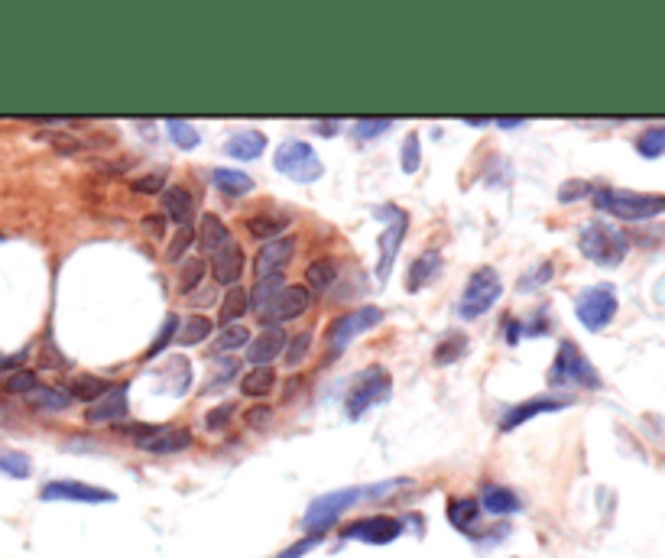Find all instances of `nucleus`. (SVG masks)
<instances>
[{"mask_svg": "<svg viewBox=\"0 0 665 558\" xmlns=\"http://www.w3.org/2000/svg\"><path fill=\"white\" fill-rule=\"evenodd\" d=\"M409 487L406 477H390V481H380V484H361V487H341V490H331V494L312 500V507L305 510L302 516V526L309 529V536H322L331 523H338L344 513L357 503L364 500H390V494L396 490Z\"/></svg>", "mask_w": 665, "mask_h": 558, "instance_id": "obj_1", "label": "nucleus"}, {"mask_svg": "<svg viewBox=\"0 0 665 558\" xmlns=\"http://www.w3.org/2000/svg\"><path fill=\"white\" fill-rule=\"evenodd\" d=\"M594 208L607 211L620 221H646V218H659L665 215V195L656 192H630V189H594Z\"/></svg>", "mask_w": 665, "mask_h": 558, "instance_id": "obj_2", "label": "nucleus"}, {"mask_svg": "<svg viewBox=\"0 0 665 558\" xmlns=\"http://www.w3.org/2000/svg\"><path fill=\"white\" fill-rule=\"evenodd\" d=\"M578 250L597 267H620L630 254V237L614 224L591 221L578 234Z\"/></svg>", "mask_w": 665, "mask_h": 558, "instance_id": "obj_3", "label": "nucleus"}, {"mask_svg": "<svg viewBox=\"0 0 665 558\" xmlns=\"http://www.w3.org/2000/svg\"><path fill=\"white\" fill-rule=\"evenodd\" d=\"M601 374L597 367L581 354L575 341H562L558 344V354L549 370V387H584V390H601Z\"/></svg>", "mask_w": 665, "mask_h": 558, "instance_id": "obj_4", "label": "nucleus"}, {"mask_svg": "<svg viewBox=\"0 0 665 558\" xmlns=\"http://www.w3.org/2000/svg\"><path fill=\"white\" fill-rule=\"evenodd\" d=\"M390 390H393L390 370H383V367H367V370H361V374H357L354 383H351L348 400H344V416H348L351 422H357L370 406L387 403V400H390Z\"/></svg>", "mask_w": 665, "mask_h": 558, "instance_id": "obj_5", "label": "nucleus"}, {"mask_svg": "<svg viewBox=\"0 0 665 558\" xmlns=\"http://www.w3.org/2000/svg\"><path fill=\"white\" fill-rule=\"evenodd\" d=\"M503 296V283H500V273L494 267H481L468 276V286L461 292V302H458V312L464 322H474V318L487 315L494 305L500 302Z\"/></svg>", "mask_w": 665, "mask_h": 558, "instance_id": "obj_6", "label": "nucleus"}, {"mask_svg": "<svg viewBox=\"0 0 665 558\" xmlns=\"http://www.w3.org/2000/svg\"><path fill=\"white\" fill-rule=\"evenodd\" d=\"M273 166H276V172H283L286 179L299 182V185H312V182L322 179V172H325L322 159H318V153L305 140L279 143Z\"/></svg>", "mask_w": 665, "mask_h": 558, "instance_id": "obj_7", "label": "nucleus"}, {"mask_svg": "<svg viewBox=\"0 0 665 558\" xmlns=\"http://www.w3.org/2000/svg\"><path fill=\"white\" fill-rule=\"evenodd\" d=\"M383 318H387V312H383L380 305H364V309L338 315L335 322L328 325V351H331V357H338V354L348 351V344L357 335H364V331L383 325Z\"/></svg>", "mask_w": 665, "mask_h": 558, "instance_id": "obj_8", "label": "nucleus"}, {"mask_svg": "<svg viewBox=\"0 0 665 558\" xmlns=\"http://www.w3.org/2000/svg\"><path fill=\"white\" fill-rule=\"evenodd\" d=\"M575 315H578V322L588 331H604L610 322H614V315H617V292H614V286L601 283V286L584 289L581 296L575 299Z\"/></svg>", "mask_w": 665, "mask_h": 558, "instance_id": "obj_9", "label": "nucleus"}, {"mask_svg": "<svg viewBox=\"0 0 665 558\" xmlns=\"http://www.w3.org/2000/svg\"><path fill=\"white\" fill-rule=\"evenodd\" d=\"M377 218L387 221V231H383V237H380V263H377V279L380 283H387L393 273V260H396L399 247H403V237L409 231V218H406V211H399L396 205H380Z\"/></svg>", "mask_w": 665, "mask_h": 558, "instance_id": "obj_10", "label": "nucleus"}, {"mask_svg": "<svg viewBox=\"0 0 665 558\" xmlns=\"http://www.w3.org/2000/svg\"><path fill=\"white\" fill-rule=\"evenodd\" d=\"M39 500L46 503H114L117 494L108 487L82 484V481H49L39 490Z\"/></svg>", "mask_w": 665, "mask_h": 558, "instance_id": "obj_11", "label": "nucleus"}, {"mask_svg": "<svg viewBox=\"0 0 665 558\" xmlns=\"http://www.w3.org/2000/svg\"><path fill=\"white\" fill-rule=\"evenodd\" d=\"M403 536V523L393 516H367V520H354L341 529V539H357L367 546H390Z\"/></svg>", "mask_w": 665, "mask_h": 558, "instance_id": "obj_12", "label": "nucleus"}, {"mask_svg": "<svg viewBox=\"0 0 665 558\" xmlns=\"http://www.w3.org/2000/svg\"><path fill=\"white\" fill-rule=\"evenodd\" d=\"M312 305V292L305 286H286L279 292V299L273 302V309L260 315L266 328H279V322H292V318H299L309 312Z\"/></svg>", "mask_w": 665, "mask_h": 558, "instance_id": "obj_13", "label": "nucleus"}, {"mask_svg": "<svg viewBox=\"0 0 665 558\" xmlns=\"http://www.w3.org/2000/svg\"><path fill=\"white\" fill-rule=\"evenodd\" d=\"M127 383H114V387H108V393H101L95 403L88 406L85 413V422L88 425H104V422H121L127 419Z\"/></svg>", "mask_w": 665, "mask_h": 558, "instance_id": "obj_14", "label": "nucleus"}, {"mask_svg": "<svg viewBox=\"0 0 665 558\" xmlns=\"http://www.w3.org/2000/svg\"><path fill=\"white\" fill-rule=\"evenodd\" d=\"M565 406H568V400H555V396H532V400H526V403L513 406V409L503 413L500 432H513V429H520L523 422L536 419L542 413H558V409H565Z\"/></svg>", "mask_w": 665, "mask_h": 558, "instance_id": "obj_15", "label": "nucleus"}, {"mask_svg": "<svg viewBox=\"0 0 665 558\" xmlns=\"http://www.w3.org/2000/svg\"><path fill=\"white\" fill-rule=\"evenodd\" d=\"M244 270H247V257L234 241L228 247H221L218 254L211 257V276H215L218 286H228V289L237 286V279L244 276Z\"/></svg>", "mask_w": 665, "mask_h": 558, "instance_id": "obj_16", "label": "nucleus"}, {"mask_svg": "<svg viewBox=\"0 0 665 558\" xmlns=\"http://www.w3.org/2000/svg\"><path fill=\"white\" fill-rule=\"evenodd\" d=\"M192 445V432L189 429H176V425H159V429L143 438V442L137 445L140 451H150V455H179V451H185Z\"/></svg>", "mask_w": 665, "mask_h": 558, "instance_id": "obj_17", "label": "nucleus"}, {"mask_svg": "<svg viewBox=\"0 0 665 558\" xmlns=\"http://www.w3.org/2000/svg\"><path fill=\"white\" fill-rule=\"evenodd\" d=\"M292 250H296V237H279V241H270L266 244L257 260H254V273L257 279H266V276H276L283 273V267L292 260Z\"/></svg>", "mask_w": 665, "mask_h": 558, "instance_id": "obj_18", "label": "nucleus"}, {"mask_svg": "<svg viewBox=\"0 0 665 558\" xmlns=\"http://www.w3.org/2000/svg\"><path fill=\"white\" fill-rule=\"evenodd\" d=\"M286 331L283 328H266L260 335L247 344V364L250 367H270L273 357H279V351L286 348Z\"/></svg>", "mask_w": 665, "mask_h": 558, "instance_id": "obj_19", "label": "nucleus"}, {"mask_svg": "<svg viewBox=\"0 0 665 558\" xmlns=\"http://www.w3.org/2000/svg\"><path fill=\"white\" fill-rule=\"evenodd\" d=\"M159 202H163V215H166L169 221H176L179 228H192L195 202H192V195L182 189V185H169Z\"/></svg>", "mask_w": 665, "mask_h": 558, "instance_id": "obj_20", "label": "nucleus"}, {"mask_svg": "<svg viewBox=\"0 0 665 558\" xmlns=\"http://www.w3.org/2000/svg\"><path fill=\"white\" fill-rule=\"evenodd\" d=\"M195 241L202 244L205 254L215 257L221 247H228V244H231V231H228V224H224L218 215H202V224H198Z\"/></svg>", "mask_w": 665, "mask_h": 558, "instance_id": "obj_21", "label": "nucleus"}, {"mask_svg": "<svg viewBox=\"0 0 665 558\" xmlns=\"http://www.w3.org/2000/svg\"><path fill=\"white\" fill-rule=\"evenodd\" d=\"M481 510H487V513H494V516H510V513H516L523 507V500L513 494L510 487H500V484H490V487H484V494H481Z\"/></svg>", "mask_w": 665, "mask_h": 558, "instance_id": "obj_22", "label": "nucleus"}, {"mask_svg": "<svg viewBox=\"0 0 665 558\" xmlns=\"http://www.w3.org/2000/svg\"><path fill=\"white\" fill-rule=\"evenodd\" d=\"M448 523L461 529V533H474V526L481 523V503L474 497H451L448 500Z\"/></svg>", "mask_w": 665, "mask_h": 558, "instance_id": "obj_23", "label": "nucleus"}, {"mask_svg": "<svg viewBox=\"0 0 665 558\" xmlns=\"http://www.w3.org/2000/svg\"><path fill=\"white\" fill-rule=\"evenodd\" d=\"M247 234L254 237V241H279V237H286V228H289V215H254L244 221Z\"/></svg>", "mask_w": 665, "mask_h": 558, "instance_id": "obj_24", "label": "nucleus"}, {"mask_svg": "<svg viewBox=\"0 0 665 558\" xmlns=\"http://www.w3.org/2000/svg\"><path fill=\"white\" fill-rule=\"evenodd\" d=\"M266 150V134L260 130H237V134L228 140V156L241 159V163H250Z\"/></svg>", "mask_w": 665, "mask_h": 558, "instance_id": "obj_25", "label": "nucleus"}, {"mask_svg": "<svg viewBox=\"0 0 665 558\" xmlns=\"http://www.w3.org/2000/svg\"><path fill=\"white\" fill-rule=\"evenodd\" d=\"M26 403L39 409V413H62V409H69L72 396L59 387H43V383H36V387L26 393Z\"/></svg>", "mask_w": 665, "mask_h": 558, "instance_id": "obj_26", "label": "nucleus"}, {"mask_svg": "<svg viewBox=\"0 0 665 558\" xmlns=\"http://www.w3.org/2000/svg\"><path fill=\"white\" fill-rule=\"evenodd\" d=\"M211 185L228 198H241L247 192H254V179L241 169H215L211 172Z\"/></svg>", "mask_w": 665, "mask_h": 558, "instance_id": "obj_27", "label": "nucleus"}, {"mask_svg": "<svg viewBox=\"0 0 665 558\" xmlns=\"http://www.w3.org/2000/svg\"><path fill=\"white\" fill-rule=\"evenodd\" d=\"M192 383V370H189V361L185 357H176V361H169L163 370H159V390L163 393H172V396H182L189 390Z\"/></svg>", "mask_w": 665, "mask_h": 558, "instance_id": "obj_28", "label": "nucleus"}, {"mask_svg": "<svg viewBox=\"0 0 665 558\" xmlns=\"http://www.w3.org/2000/svg\"><path fill=\"white\" fill-rule=\"evenodd\" d=\"M52 146L62 156H75V153H91V150H104L111 146V137H82V134H52Z\"/></svg>", "mask_w": 665, "mask_h": 558, "instance_id": "obj_29", "label": "nucleus"}, {"mask_svg": "<svg viewBox=\"0 0 665 558\" xmlns=\"http://www.w3.org/2000/svg\"><path fill=\"white\" fill-rule=\"evenodd\" d=\"M273 387H276V370L273 367H254L241 380V393L250 396V400H263V396L273 393Z\"/></svg>", "mask_w": 665, "mask_h": 558, "instance_id": "obj_30", "label": "nucleus"}, {"mask_svg": "<svg viewBox=\"0 0 665 558\" xmlns=\"http://www.w3.org/2000/svg\"><path fill=\"white\" fill-rule=\"evenodd\" d=\"M283 289H286L283 273L266 276V279H257L254 296H250V305H254V312H270V309H273V302L279 299V292H283Z\"/></svg>", "mask_w": 665, "mask_h": 558, "instance_id": "obj_31", "label": "nucleus"}, {"mask_svg": "<svg viewBox=\"0 0 665 558\" xmlns=\"http://www.w3.org/2000/svg\"><path fill=\"white\" fill-rule=\"evenodd\" d=\"M335 279H338V263L328 257L309 263V270H305V283H309V289H315V292H328L331 286H335Z\"/></svg>", "mask_w": 665, "mask_h": 558, "instance_id": "obj_32", "label": "nucleus"}, {"mask_svg": "<svg viewBox=\"0 0 665 558\" xmlns=\"http://www.w3.org/2000/svg\"><path fill=\"white\" fill-rule=\"evenodd\" d=\"M438 263H442V257L435 254V250H429V254H422L416 263L409 267V273H406V286H409V292H419L429 279L438 273Z\"/></svg>", "mask_w": 665, "mask_h": 558, "instance_id": "obj_33", "label": "nucleus"}, {"mask_svg": "<svg viewBox=\"0 0 665 558\" xmlns=\"http://www.w3.org/2000/svg\"><path fill=\"white\" fill-rule=\"evenodd\" d=\"M108 387H111V383L95 377V374H78L69 383V396H75V400H85V403H95L101 393H108Z\"/></svg>", "mask_w": 665, "mask_h": 558, "instance_id": "obj_34", "label": "nucleus"}, {"mask_svg": "<svg viewBox=\"0 0 665 558\" xmlns=\"http://www.w3.org/2000/svg\"><path fill=\"white\" fill-rule=\"evenodd\" d=\"M247 309H250L247 289H244V286H231V289H228V296H224V302H221V325H224V328L234 325L237 318L247 315Z\"/></svg>", "mask_w": 665, "mask_h": 558, "instance_id": "obj_35", "label": "nucleus"}, {"mask_svg": "<svg viewBox=\"0 0 665 558\" xmlns=\"http://www.w3.org/2000/svg\"><path fill=\"white\" fill-rule=\"evenodd\" d=\"M461 354H468V335H458V331H451V335H445L442 341H438L435 364L448 367V364H455Z\"/></svg>", "mask_w": 665, "mask_h": 558, "instance_id": "obj_36", "label": "nucleus"}, {"mask_svg": "<svg viewBox=\"0 0 665 558\" xmlns=\"http://www.w3.org/2000/svg\"><path fill=\"white\" fill-rule=\"evenodd\" d=\"M0 474L17 477V481H26L33 474V461L23 455V451L13 448H0Z\"/></svg>", "mask_w": 665, "mask_h": 558, "instance_id": "obj_37", "label": "nucleus"}, {"mask_svg": "<svg viewBox=\"0 0 665 558\" xmlns=\"http://www.w3.org/2000/svg\"><path fill=\"white\" fill-rule=\"evenodd\" d=\"M208 335H211V318L208 315H192L189 322L179 328L176 338H179V344H185V348H192V344L208 341Z\"/></svg>", "mask_w": 665, "mask_h": 558, "instance_id": "obj_38", "label": "nucleus"}, {"mask_svg": "<svg viewBox=\"0 0 665 558\" xmlns=\"http://www.w3.org/2000/svg\"><path fill=\"white\" fill-rule=\"evenodd\" d=\"M166 130H169V140L179 146V150H195L198 143H202V134L189 124V121H166Z\"/></svg>", "mask_w": 665, "mask_h": 558, "instance_id": "obj_39", "label": "nucleus"}, {"mask_svg": "<svg viewBox=\"0 0 665 558\" xmlns=\"http://www.w3.org/2000/svg\"><path fill=\"white\" fill-rule=\"evenodd\" d=\"M205 267H208V263H205L202 257H189V260H182V270H179V289H182V292H192V289L202 286V279H205Z\"/></svg>", "mask_w": 665, "mask_h": 558, "instance_id": "obj_40", "label": "nucleus"}, {"mask_svg": "<svg viewBox=\"0 0 665 558\" xmlns=\"http://www.w3.org/2000/svg\"><path fill=\"white\" fill-rule=\"evenodd\" d=\"M636 150H640V156H646V159H659L665 153V127L643 130L640 140H636Z\"/></svg>", "mask_w": 665, "mask_h": 558, "instance_id": "obj_41", "label": "nucleus"}, {"mask_svg": "<svg viewBox=\"0 0 665 558\" xmlns=\"http://www.w3.org/2000/svg\"><path fill=\"white\" fill-rule=\"evenodd\" d=\"M247 344H250V331L244 325H228L218 335L215 351H237V348H247Z\"/></svg>", "mask_w": 665, "mask_h": 558, "instance_id": "obj_42", "label": "nucleus"}, {"mask_svg": "<svg viewBox=\"0 0 665 558\" xmlns=\"http://www.w3.org/2000/svg\"><path fill=\"white\" fill-rule=\"evenodd\" d=\"M176 331H179V322H176V315H166V322H163V328H159V335H156V341L150 344V348H146V361H150V357H159L163 354L166 348L172 341H176Z\"/></svg>", "mask_w": 665, "mask_h": 558, "instance_id": "obj_43", "label": "nucleus"}, {"mask_svg": "<svg viewBox=\"0 0 665 558\" xmlns=\"http://www.w3.org/2000/svg\"><path fill=\"white\" fill-rule=\"evenodd\" d=\"M390 127H393L390 117H361V121H354V137L374 140V137H380V134H387Z\"/></svg>", "mask_w": 665, "mask_h": 558, "instance_id": "obj_44", "label": "nucleus"}, {"mask_svg": "<svg viewBox=\"0 0 665 558\" xmlns=\"http://www.w3.org/2000/svg\"><path fill=\"white\" fill-rule=\"evenodd\" d=\"M192 244H195V228H179L176 237H172L166 247V263H182L185 250H189Z\"/></svg>", "mask_w": 665, "mask_h": 558, "instance_id": "obj_45", "label": "nucleus"}, {"mask_svg": "<svg viewBox=\"0 0 665 558\" xmlns=\"http://www.w3.org/2000/svg\"><path fill=\"white\" fill-rule=\"evenodd\" d=\"M234 377H237V361H231V357H228V361H224V364H218L215 377H211L208 387H202V396H215L218 390L228 387V383H231Z\"/></svg>", "mask_w": 665, "mask_h": 558, "instance_id": "obj_46", "label": "nucleus"}, {"mask_svg": "<svg viewBox=\"0 0 665 558\" xmlns=\"http://www.w3.org/2000/svg\"><path fill=\"white\" fill-rule=\"evenodd\" d=\"M309 348H312V335H309V331H299L296 338H289L286 364H289V367H299V364H302V357L309 354Z\"/></svg>", "mask_w": 665, "mask_h": 558, "instance_id": "obj_47", "label": "nucleus"}, {"mask_svg": "<svg viewBox=\"0 0 665 558\" xmlns=\"http://www.w3.org/2000/svg\"><path fill=\"white\" fill-rule=\"evenodd\" d=\"M552 273H555V270H552V263H542V267H532L529 273L520 276V283H516V289H520V292H532L536 286L549 283Z\"/></svg>", "mask_w": 665, "mask_h": 558, "instance_id": "obj_48", "label": "nucleus"}, {"mask_svg": "<svg viewBox=\"0 0 665 558\" xmlns=\"http://www.w3.org/2000/svg\"><path fill=\"white\" fill-rule=\"evenodd\" d=\"M231 416H234V406H231V403H221V406H215V409H211V413L205 416V429H208V432H224V429H228Z\"/></svg>", "mask_w": 665, "mask_h": 558, "instance_id": "obj_49", "label": "nucleus"}, {"mask_svg": "<svg viewBox=\"0 0 665 558\" xmlns=\"http://www.w3.org/2000/svg\"><path fill=\"white\" fill-rule=\"evenodd\" d=\"M36 383H39V380H36L33 370H17V374H13V377L4 383V390L13 393V396H20V393L26 396V393H30V390L36 387Z\"/></svg>", "mask_w": 665, "mask_h": 558, "instance_id": "obj_50", "label": "nucleus"}, {"mask_svg": "<svg viewBox=\"0 0 665 558\" xmlns=\"http://www.w3.org/2000/svg\"><path fill=\"white\" fill-rule=\"evenodd\" d=\"M419 163H422V146H419V137L416 134H409L406 137V143H403V172H416L419 169Z\"/></svg>", "mask_w": 665, "mask_h": 558, "instance_id": "obj_51", "label": "nucleus"}, {"mask_svg": "<svg viewBox=\"0 0 665 558\" xmlns=\"http://www.w3.org/2000/svg\"><path fill=\"white\" fill-rule=\"evenodd\" d=\"M166 185V172H150V176H140V179H133V192H140V195H156L159 189Z\"/></svg>", "mask_w": 665, "mask_h": 558, "instance_id": "obj_52", "label": "nucleus"}, {"mask_svg": "<svg viewBox=\"0 0 665 558\" xmlns=\"http://www.w3.org/2000/svg\"><path fill=\"white\" fill-rule=\"evenodd\" d=\"M594 189L588 182H581V179H575V182H565L562 189H558V202H578V198H584V195H591Z\"/></svg>", "mask_w": 665, "mask_h": 558, "instance_id": "obj_53", "label": "nucleus"}, {"mask_svg": "<svg viewBox=\"0 0 665 558\" xmlns=\"http://www.w3.org/2000/svg\"><path fill=\"white\" fill-rule=\"evenodd\" d=\"M318 542H322V536H305V539H299V542H292L289 549H283L279 555H273V558H302V555H309Z\"/></svg>", "mask_w": 665, "mask_h": 558, "instance_id": "obj_54", "label": "nucleus"}, {"mask_svg": "<svg viewBox=\"0 0 665 558\" xmlns=\"http://www.w3.org/2000/svg\"><path fill=\"white\" fill-rule=\"evenodd\" d=\"M43 367H49V370H62L65 367V357L56 351V344H52V341H46V348H43Z\"/></svg>", "mask_w": 665, "mask_h": 558, "instance_id": "obj_55", "label": "nucleus"}, {"mask_svg": "<svg viewBox=\"0 0 665 558\" xmlns=\"http://www.w3.org/2000/svg\"><path fill=\"white\" fill-rule=\"evenodd\" d=\"M250 425H266L273 419V409L270 406H254V409H247V416H244Z\"/></svg>", "mask_w": 665, "mask_h": 558, "instance_id": "obj_56", "label": "nucleus"}, {"mask_svg": "<svg viewBox=\"0 0 665 558\" xmlns=\"http://www.w3.org/2000/svg\"><path fill=\"white\" fill-rule=\"evenodd\" d=\"M523 124H526V117H497L500 130H516V127H523Z\"/></svg>", "mask_w": 665, "mask_h": 558, "instance_id": "obj_57", "label": "nucleus"}, {"mask_svg": "<svg viewBox=\"0 0 665 558\" xmlns=\"http://www.w3.org/2000/svg\"><path fill=\"white\" fill-rule=\"evenodd\" d=\"M338 127H341L338 121H322V124H315V130H318V134H322V137H335V134H338Z\"/></svg>", "mask_w": 665, "mask_h": 558, "instance_id": "obj_58", "label": "nucleus"}, {"mask_svg": "<svg viewBox=\"0 0 665 558\" xmlns=\"http://www.w3.org/2000/svg\"><path fill=\"white\" fill-rule=\"evenodd\" d=\"M143 228L153 231L156 237H163V218H143Z\"/></svg>", "mask_w": 665, "mask_h": 558, "instance_id": "obj_59", "label": "nucleus"}, {"mask_svg": "<svg viewBox=\"0 0 665 558\" xmlns=\"http://www.w3.org/2000/svg\"><path fill=\"white\" fill-rule=\"evenodd\" d=\"M302 387H305V380H302V377H292V380L286 383V400H292V396H296Z\"/></svg>", "mask_w": 665, "mask_h": 558, "instance_id": "obj_60", "label": "nucleus"}, {"mask_svg": "<svg viewBox=\"0 0 665 558\" xmlns=\"http://www.w3.org/2000/svg\"><path fill=\"white\" fill-rule=\"evenodd\" d=\"M468 124H471V127H487L490 121H487V117H468Z\"/></svg>", "mask_w": 665, "mask_h": 558, "instance_id": "obj_61", "label": "nucleus"}]
</instances>
